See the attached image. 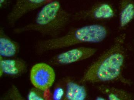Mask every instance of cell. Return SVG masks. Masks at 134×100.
<instances>
[{
    "label": "cell",
    "mask_w": 134,
    "mask_h": 100,
    "mask_svg": "<svg viewBox=\"0 0 134 100\" xmlns=\"http://www.w3.org/2000/svg\"><path fill=\"white\" fill-rule=\"evenodd\" d=\"M126 38L125 33L116 37L110 47L89 66L80 82L83 84L119 82L130 85L131 80L123 75L126 56Z\"/></svg>",
    "instance_id": "cell-1"
},
{
    "label": "cell",
    "mask_w": 134,
    "mask_h": 100,
    "mask_svg": "<svg viewBox=\"0 0 134 100\" xmlns=\"http://www.w3.org/2000/svg\"><path fill=\"white\" fill-rule=\"evenodd\" d=\"M72 16L63 8L59 0H54L41 8L32 22L15 28L13 32L19 34L33 32L50 38H56L61 36Z\"/></svg>",
    "instance_id": "cell-2"
},
{
    "label": "cell",
    "mask_w": 134,
    "mask_h": 100,
    "mask_svg": "<svg viewBox=\"0 0 134 100\" xmlns=\"http://www.w3.org/2000/svg\"><path fill=\"white\" fill-rule=\"evenodd\" d=\"M109 34L105 25L94 23L70 29L65 34L54 38L39 40L35 44L37 54L81 44H98L103 41Z\"/></svg>",
    "instance_id": "cell-3"
},
{
    "label": "cell",
    "mask_w": 134,
    "mask_h": 100,
    "mask_svg": "<svg viewBox=\"0 0 134 100\" xmlns=\"http://www.w3.org/2000/svg\"><path fill=\"white\" fill-rule=\"evenodd\" d=\"M116 13V10L111 3L101 1L88 8L76 12L72 14V20L77 21H109L114 18Z\"/></svg>",
    "instance_id": "cell-4"
},
{
    "label": "cell",
    "mask_w": 134,
    "mask_h": 100,
    "mask_svg": "<svg viewBox=\"0 0 134 100\" xmlns=\"http://www.w3.org/2000/svg\"><path fill=\"white\" fill-rule=\"evenodd\" d=\"M97 51V49L91 47L74 48L55 55L49 60L48 64L54 66L71 64L91 57Z\"/></svg>",
    "instance_id": "cell-5"
},
{
    "label": "cell",
    "mask_w": 134,
    "mask_h": 100,
    "mask_svg": "<svg viewBox=\"0 0 134 100\" xmlns=\"http://www.w3.org/2000/svg\"><path fill=\"white\" fill-rule=\"evenodd\" d=\"M55 74L51 65L39 63L31 69L30 79L34 87L45 91L49 90L54 83Z\"/></svg>",
    "instance_id": "cell-6"
},
{
    "label": "cell",
    "mask_w": 134,
    "mask_h": 100,
    "mask_svg": "<svg viewBox=\"0 0 134 100\" xmlns=\"http://www.w3.org/2000/svg\"><path fill=\"white\" fill-rule=\"evenodd\" d=\"M54 0H15L12 9L7 16L9 26L13 27L17 22L29 13L44 5Z\"/></svg>",
    "instance_id": "cell-7"
},
{
    "label": "cell",
    "mask_w": 134,
    "mask_h": 100,
    "mask_svg": "<svg viewBox=\"0 0 134 100\" xmlns=\"http://www.w3.org/2000/svg\"><path fill=\"white\" fill-rule=\"evenodd\" d=\"M27 69L26 62L22 58H5L0 56L1 77L5 75L13 78H18L25 74Z\"/></svg>",
    "instance_id": "cell-8"
},
{
    "label": "cell",
    "mask_w": 134,
    "mask_h": 100,
    "mask_svg": "<svg viewBox=\"0 0 134 100\" xmlns=\"http://www.w3.org/2000/svg\"><path fill=\"white\" fill-rule=\"evenodd\" d=\"M64 89V100H85L87 98V92L85 86L80 81L67 77L60 81Z\"/></svg>",
    "instance_id": "cell-9"
},
{
    "label": "cell",
    "mask_w": 134,
    "mask_h": 100,
    "mask_svg": "<svg viewBox=\"0 0 134 100\" xmlns=\"http://www.w3.org/2000/svg\"><path fill=\"white\" fill-rule=\"evenodd\" d=\"M19 43L7 35L4 27L0 28V56L11 58L15 57L20 52Z\"/></svg>",
    "instance_id": "cell-10"
},
{
    "label": "cell",
    "mask_w": 134,
    "mask_h": 100,
    "mask_svg": "<svg viewBox=\"0 0 134 100\" xmlns=\"http://www.w3.org/2000/svg\"><path fill=\"white\" fill-rule=\"evenodd\" d=\"M119 30H125L134 19V0H120L118 5Z\"/></svg>",
    "instance_id": "cell-11"
},
{
    "label": "cell",
    "mask_w": 134,
    "mask_h": 100,
    "mask_svg": "<svg viewBox=\"0 0 134 100\" xmlns=\"http://www.w3.org/2000/svg\"><path fill=\"white\" fill-rule=\"evenodd\" d=\"M98 89L101 93L106 95L109 100L133 99L131 94L122 89L105 85L99 86Z\"/></svg>",
    "instance_id": "cell-12"
},
{
    "label": "cell",
    "mask_w": 134,
    "mask_h": 100,
    "mask_svg": "<svg viewBox=\"0 0 134 100\" xmlns=\"http://www.w3.org/2000/svg\"><path fill=\"white\" fill-rule=\"evenodd\" d=\"M1 100H26L18 88L15 85H12L0 98Z\"/></svg>",
    "instance_id": "cell-13"
},
{
    "label": "cell",
    "mask_w": 134,
    "mask_h": 100,
    "mask_svg": "<svg viewBox=\"0 0 134 100\" xmlns=\"http://www.w3.org/2000/svg\"><path fill=\"white\" fill-rule=\"evenodd\" d=\"M44 91L36 88H32L29 90L27 99L29 100H44L45 99Z\"/></svg>",
    "instance_id": "cell-14"
},
{
    "label": "cell",
    "mask_w": 134,
    "mask_h": 100,
    "mask_svg": "<svg viewBox=\"0 0 134 100\" xmlns=\"http://www.w3.org/2000/svg\"><path fill=\"white\" fill-rule=\"evenodd\" d=\"M10 0H0V8L1 9H5L9 5Z\"/></svg>",
    "instance_id": "cell-15"
}]
</instances>
